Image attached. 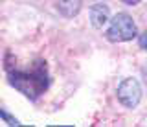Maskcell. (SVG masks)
Wrapping results in <instances>:
<instances>
[{"instance_id":"obj_7","label":"cell","mask_w":147,"mask_h":127,"mask_svg":"<svg viewBox=\"0 0 147 127\" xmlns=\"http://www.w3.org/2000/svg\"><path fill=\"white\" fill-rule=\"evenodd\" d=\"M140 46L144 48V50H147V30L140 35Z\"/></svg>"},{"instance_id":"obj_4","label":"cell","mask_w":147,"mask_h":127,"mask_svg":"<svg viewBox=\"0 0 147 127\" xmlns=\"http://www.w3.org/2000/svg\"><path fill=\"white\" fill-rule=\"evenodd\" d=\"M109 6L107 4H94V6L90 7V22L94 28H103L105 24L109 22Z\"/></svg>"},{"instance_id":"obj_3","label":"cell","mask_w":147,"mask_h":127,"mask_svg":"<svg viewBox=\"0 0 147 127\" xmlns=\"http://www.w3.org/2000/svg\"><path fill=\"white\" fill-rule=\"evenodd\" d=\"M118 99L129 109H134L142 99V87L134 78H127L118 87Z\"/></svg>"},{"instance_id":"obj_6","label":"cell","mask_w":147,"mask_h":127,"mask_svg":"<svg viewBox=\"0 0 147 127\" xmlns=\"http://www.w3.org/2000/svg\"><path fill=\"white\" fill-rule=\"evenodd\" d=\"M0 116H2L4 120L7 122V125H20V124H18V120H15V118H11V116H9L6 111H4V109H2V111H0Z\"/></svg>"},{"instance_id":"obj_5","label":"cell","mask_w":147,"mask_h":127,"mask_svg":"<svg viewBox=\"0 0 147 127\" xmlns=\"http://www.w3.org/2000/svg\"><path fill=\"white\" fill-rule=\"evenodd\" d=\"M57 9L63 17H76L81 9V0H57Z\"/></svg>"},{"instance_id":"obj_8","label":"cell","mask_w":147,"mask_h":127,"mask_svg":"<svg viewBox=\"0 0 147 127\" xmlns=\"http://www.w3.org/2000/svg\"><path fill=\"white\" fill-rule=\"evenodd\" d=\"M123 2H125V4H129V6H136V4L140 2V0H123Z\"/></svg>"},{"instance_id":"obj_1","label":"cell","mask_w":147,"mask_h":127,"mask_svg":"<svg viewBox=\"0 0 147 127\" xmlns=\"http://www.w3.org/2000/svg\"><path fill=\"white\" fill-rule=\"evenodd\" d=\"M11 85L17 87L20 92H24L28 98H37L40 92H44L48 87V76H46V66L44 63H39L31 72H15L9 74Z\"/></svg>"},{"instance_id":"obj_2","label":"cell","mask_w":147,"mask_h":127,"mask_svg":"<svg viewBox=\"0 0 147 127\" xmlns=\"http://www.w3.org/2000/svg\"><path fill=\"white\" fill-rule=\"evenodd\" d=\"M136 37V24L131 15L127 13H118L107 30V39L110 43H125Z\"/></svg>"}]
</instances>
